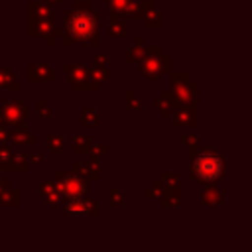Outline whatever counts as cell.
<instances>
[{"label": "cell", "mask_w": 252, "mask_h": 252, "mask_svg": "<svg viewBox=\"0 0 252 252\" xmlns=\"http://www.w3.org/2000/svg\"><path fill=\"white\" fill-rule=\"evenodd\" d=\"M193 173L203 181H213L222 175V159L217 154H201L193 159Z\"/></svg>", "instance_id": "1"}, {"label": "cell", "mask_w": 252, "mask_h": 252, "mask_svg": "<svg viewBox=\"0 0 252 252\" xmlns=\"http://www.w3.org/2000/svg\"><path fill=\"white\" fill-rule=\"evenodd\" d=\"M61 191H63L65 195H71V197L83 195L85 183H83L79 177H75V175H65V177L61 179Z\"/></svg>", "instance_id": "3"}, {"label": "cell", "mask_w": 252, "mask_h": 252, "mask_svg": "<svg viewBox=\"0 0 252 252\" xmlns=\"http://www.w3.org/2000/svg\"><path fill=\"white\" fill-rule=\"evenodd\" d=\"M6 116H8L12 122L22 120V118H24V106H22L20 102H12V104H8V106H6Z\"/></svg>", "instance_id": "5"}, {"label": "cell", "mask_w": 252, "mask_h": 252, "mask_svg": "<svg viewBox=\"0 0 252 252\" xmlns=\"http://www.w3.org/2000/svg\"><path fill=\"white\" fill-rule=\"evenodd\" d=\"M67 30L71 35L79 39H87L96 32V18L91 12H77L71 14L67 20Z\"/></svg>", "instance_id": "2"}, {"label": "cell", "mask_w": 252, "mask_h": 252, "mask_svg": "<svg viewBox=\"0 0 252 252\" xmlns=\"http://www.w3.org/2000/svg\"><path fill=\"white\" fill-rule=\"evenodd\" d=\"M53 152H59V150H63V142L59 140V138H47V142H45Z\"/></svg>", "instance_id": "6"}, {"label": "cell", "mask_w": 252, "mask_h": 252, "mask_svg": "<svg viewBox=\"0 0 252 252\" xmlns=\"http://www.w3.org/2000/svg\"><path fill=\"white\" fill-rule=\"evenodd\" d=\"M96 120H98L96 112H94V116H91V110H85V114H83V122H85V124H94Z\"/></svg>", "instance_id": "7"}, {"label": "cell", "mask_w": 252, "mask_h": 252, "mask_svg": "<svg viewBox=\"0 0 252 252\" xmlns=\"http://www.w3.org/2000/svg\"><path fill=\"white\" fill-rule=\"evenodd\" d=\"M89 209H91V203L85 201V199L79 197V195H75V197L65 205V213H67V215H85V213H89Z\"/></svg>", "instance_id": "4"}]
</instances>
